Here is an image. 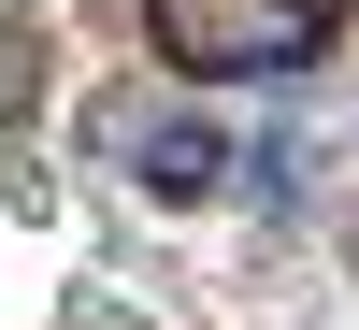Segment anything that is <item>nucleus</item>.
<instances>
[{
    "label": "nucleus",
    "instance_id": "f03ea898",
    "mask_svg": "<svg viewBox=\"0 0 359 330\" xmlns=\"http://www.w3.org/2000/svg\"><path fill=\"white\" fill-rule=\"evenodd\" d=\"M130 172H144V187H158V201H201V187H216V172H230V144L201 130V115H172V130H144V144H130Z\"/></svg>",
    "mask_w": 359,
    "mask_h": 330
},
{
    "label": "nucleus",
    "instance_id": "f257e3e1",
    "mask_svg": "<svg viewBox=\"0 0 359 330\" xmlns=\"http://www.w3.org/2000/svg\"><path fill=\"white\" fill-rule=\"evenodd\" d=\"M331 29H345V0H144V43H158L187 86H259V72H302Z\"/></svg>",
    "mask_w": 359,
    "mask_h": 330
}]
</instances>
